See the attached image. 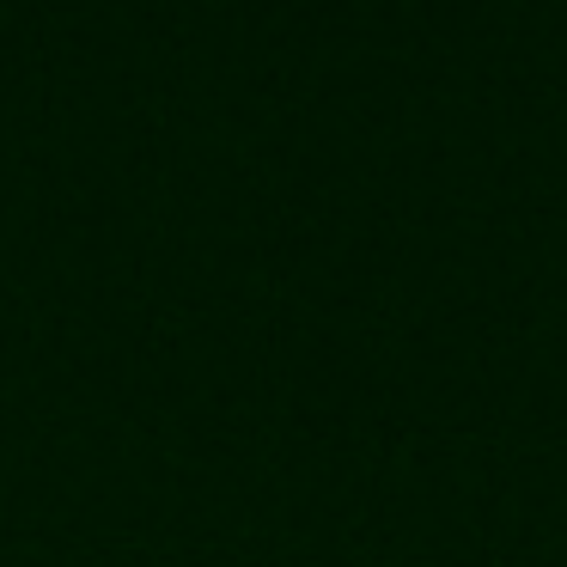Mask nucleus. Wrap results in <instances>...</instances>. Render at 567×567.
Segmentation results:
<instances>
[]
</instances>
